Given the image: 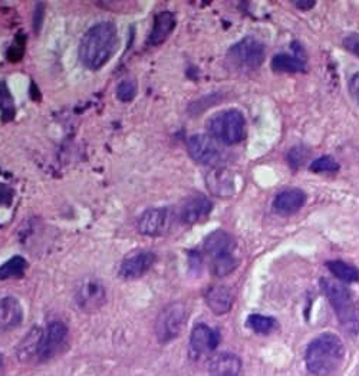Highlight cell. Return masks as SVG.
Masks as SVG:
<instances>
[{"label":"cell","mask_w":359,"mask_h":376,"mask_svg":"<svg viewBox=\"0 0 359 376\" xmlns=\"http://www.w3.org/2000/svg\"><path fill=\"white\" fill-rule=\"evenodd\" d=\"M118 47V31L112 22L92 27L80 45V59L91 70H98L112 58Z\"/></svg>","instance_id":"6da1fadb"},{"label":"cell","mask_w":359,"mask_h":376,"mask_svg":"<svg viewBox=\"0 0 359 376\" xmlns=\"http://www.w3.org/2000/svg\"><path fill=\"white\" fill-rule=\"evenodd\" d=\"M345 359V346L333 333H323L314 339L306 349L305 362L315 376H328L335 373Z\"/></svg>","instance_id":"7a4b0ae2"},{"label":"cell","mask_w":359,"mask_h":376,"mask_svg":"<svg viewBox=\"0 0 359 376\" xmlns=\"http://www.w3.org/2000/svg\"><path fill=\"white\" fill-rule=\"evenodd\" d=\"M321 289L328 297L333 310H335L342 328L348 333L356 335L359 332V320L351 292L342 283L326 278L321 279Z\"/></svg>","instance_id":"3957f363"},{"label":"cell","mask_w":359,"mask_h":376,"mask_svg":"<svg viewBox=\"0 0 359 376\" xmlns=\"http://www.w3.org/2000/svg\"><path fill=\"white\" fill-rule=\"evenodd\" d=\"M265 58H266L265 45L259 39L247 36L228 49L226 61L227 65L232 69L247 72L262 66Z\"/></svg>","instance_id":"277c9868"},{"label":"cell","mask_w":359,"mask_h":376,"mask_svg":"<svg viewBox=\"0 0 359 376\" xmlns=\"http://www.w3.org/2000/svg\"><path fill=\"white\" fill-rule=\"evenodd\" d=\"M210 135L224 144L235 145L246 137V121L240 111L226 110L216 114L209 122Z\"/></svg>","instance_id":"5b68a950"},{"label":"cell","mask_w":359,"mask_h":376,"mask_svg":"<svg viewBox=\"0 0 359 376\" xmlns=\"http://www.w3.org/2000/svg\"><path fill=\"white\" fill-rule=\"evenodd\" d=\"M187 322V310L183 303H171L161 310L156 322V333L161 343L171 342L183 332Z\"/></svg>","instance_id":"8992f818"},{"label":"cell","mask_w":359,"mask_h":376,"mask_svg":"<svg viewBox=\"0 0 359 376\" xmlns=\"http://www.w3.org/2000/svg\"><path fill=\"white\" fill-rule=\"evenodd\" d=\"M66 339H68V328L65 323L59 320L47 323L46 328L42 329L39 362H46L57 356L64 349Z\"/></svg>","instance_id":"52a82bcc"},{"label":"cell","mask_w":359,"mask_h":376,"mask_svg":"<svg viewBox=\"0 0 359 376\" xmlns=\"http://www.w3.org/2000/svg\"><path fill=\"white\" fill-rule=\"evenodd\" d=\"M75 299L81 310L92 313L105 305L107 290L98 279L87 278L80 283L78 289H76Z\"/></svg>","instance_id":"ba28073f"},{"label":"cell","mask_w":359,"mask_h":376,"mask_svg":"<svg viewBox=\"0 0 359 376\" xmlns=\"http://www.w3.org/2000/svg\"><path fill=\"white\" fill-rule=\"evenodd\" d=\"M220 343V335L210 326L198 323L196 324L190 336V355L193 359H200L212 354Z\"/></svg>","instance_id":"9c48e42d"},{"label":"cell","mask_w":359,"mask_h":376,"mask_svg":"<svg viewBox=\"0 0 359 376\" xmlns=\"http://www.w3.org/2000/svg\"><path fill=\"white\" fill-rule=\"evenodd\" d=\"M189 153L194 161L206 165H214L221 160V151L212 135L197 134L193 135L189 142Z\"/></svg>","instance_id":"30bf717a"},{"label":"cell","mask_w":359,"mask_h":376,"mask_svg":"<svg viewBox=\"0 0 359 376\" xmlns=\"http://www.w3.org/2000/svg\"><path fill=\"white\" fill-rule=\"evenodd\" d=\"M171 225V211L170 209L160 207V209H149L145 210L138 221L137 229L144 236H163L168 232Z\"/></svg>","instance_id":"8fae6325"},{"label":"cell","mask_w":359,"mask_h":376,"mask_svg":"<svg viewBox=\"0 0 359 376\" xmlns=\"http://www.w3.org/2000/svg\"><path fill=\"white\" fill-rule=\"evenodd\" d=\"M212 211L210 200L203 195L196 194L186 200L184 204L180 209V220L186 224H196L203 221Z\"/></svg>","instance_id":"7c38bea8"},{"label":"cell","mask_w":359,"mask_h":376,"mask_svg":"<svg viewBox=\"0 0 359 376\" xmlns=\"http://www.w3.org/2000/svg\"><path fill=\"white\" fill-rule=\"evenodd\" d=\"M154 262H156V256L151 252H140L133 255L122 262L119 267V276L125 280L138 279L152 267Z\"/></svg>","instance_id":"4fadbf2b"},{"label":"cell","mask_w":359,"mask_h":376,"mask_svg":"<svg viewBox=\"0 0 359 376\" xmlns=\"http://www.w3.org/2000/svg\"><path fill=\"white\" fill-rule=\"evenodd\" d=\"M206 184L209 190L217 197H232L235 194V177L226 168H213L206 175Z\"/></svg>","instance_id":"5bb4252c"},{"label":"cell","mask_w":359,"mask_h":376,"mask_svg":"<svg viewBox=\"0 0 359 376\" xmlns=\"http://www.w3.org/2000/svg\"><path fill=\"white\" fill-rule=\"evenodd\" d=\"M295 55L279 54L272 59V69L274 72H285V73H299L306 70V58L303 54V47L298 42L292 43Z\"/></svg>","instance_id":"9a60e30c"},{"label":"cell","mask_w":359,"mask_h":376,"mask_svg":"<svg viewBox=\"0 0 359 376\" xmlns=\"http://www.w3.org/2000/svg\"><path fill=\"white\" fill-rule=\"evenodd\" d=\"M306 203V194L300 188H286L280 191L274 202H273V210L279 214H293L298 210H300Z\"/></svg>","instance_id":"2e32d148"},{"label":"cell","mask_w":359,"mask_h":376,"mask_svg":"<svg viewBox=\"0 0 359 376\" xmlns=\"http://www.w3.org/2000/svg\"><path fill=\"white\" fill-rule=\"evenodd\" d=\"M23 309L15 297L0 299V331H12L22 323Z\"/></svg>","instance_id":"e0dca14e"},{"label":"cell","mask_w":359,"mask_h":376,"mask_svg":"<svg viewBox=\"0 0 359 376\" xmlns=\"http://www.w3.org/2000/svg\"><path fill=\"white\" fill-rule=\"evenodd\" d=\"M210 376H242V361L228 352L214 355L209 363Z\"/></svg>","instance_id":"ac0fdd59"},{"label":"cell","mask_w":359,"mask_h":376,"mask_svg":"<svg viewBox=\"0 0 359 376\" xmlns=\"http://www.w3.org/2000/svg\"><path fill=\"white\" fill-rule=\"evenodd\" d=\"M235 247V240L227 232L216 230L204 240V253L210 256V259H216L223 255L232 253Z\"/></svg>","instance_id":"d6986e66"},{"label":"cell","mask_w":359,"mask_h":376,"mask_svg":"<svg viewBox=\"0 0 359 376\" xmlns=\"http://www.w3.org/2000/svg\"><path fill=\"white\" fill-rule=\"evenodd\" d=\"M175 16L171 12H161L159 15H156L154 17V24H152V31L149 33L148 42L149 45H161L163 42H166L168 39V36L173 33V31L175 29Z\"/></svg>","instance_id":"ffe728a7"},{"label":"cell","mask_w":359,"mask_h":376,"mask_svg":"<svg viewBox=\"0 0 359 376\" xmlns=\"http://www.w3.org/2000/svg\"><path fill=\"white\" fill-rule=\"evenodd\" d=\"M206 302L214 315H226L233 306V293L226 286H213L206 293Z\"/></svg>","instance_id":"44dd1931"},{"label":"cell","mask_w":359,"mask_h":376,"mask_svg":"<svg viewBox=\"0 0 359 376\" xmlns=\"http://www.w3.org/2000/svg\"><path fill=\"white\" fill-rule=\"evenodd\" d=\"M41 338L42 329L34 328L27 336L23 338L20 345L17 346V356L22 362L39 361V350H41Z\"/></svg>","instance_id":"7402d4cb"},{"label":"cell","mask_w":359,"mask_h":376,"mask_svg":"<svg viewBox=\"0 0 359 376\" xmlns=\"http://www.w3.org/2000/svg\"><path fill=\"white\" fill-rule=\"evenodd\" d=\"M326 267L337 279L345 283H353L359 280V270L355 266L348 264L342 260H330L326 263Z\"/></svg>","instance_id":"603a6c76"},{"label":"cell","mask_w":359,"mask_h":376,"mask_svg":"<svg viewBox=\"0 0 359 376\" xmlns=\"http://www.w3.org/2000/svg\"><path fill=\"white\" fill-rule=\"evenodd\" d=\"M28 269V262L22 256H15L0 266V280L22 278Z\"/></svg>","instance_id":"cb8c5ba5"},{"label":"cell","mask_w":359,"mask_h":376,"mask_svg":"<svg viewBox=\"0 0 359 376\" xmlns=\"http://www.w3.org/2000/svg\"><path fill=\"white\" fill-rule=\"evenodd\" d=\"M239 266V260L232 255H223L212 260V271L217 278H224V276L233 273Z\"/></svg>","instance_id":"d4e9b609"},{"label":"cell","mask_w":359,"mask_h":376,"mask_svg":"<svg viewBox=\"0 0 359 376\" xmlns=\"http://www.w3.org/2000/svg\"><path fill=\"white\" fill-rule=\"evenodd\" d=\"M246 324H247V328H250L253 332L266 335V333H270L272 331L276 329L277 322H276L273 317H270V316L250 315V316L247 317Z\"/></svg>","instance_id":"484cf974"},{"label":"cell","mask_w":359,"mask_h":376,"mask_svg":"<svg viewBox=\"0 0 359 376\" xmlns=\"http://www.w3.org/2000/svg\"><path fill=\"white\" fill-rule=\"evenodd\" d=\"M137 95V85L134 81L125 80L117 88V98L122 103H131Z\"/></svg>","instance_id":"4316f807"},{"label":"cell","mask_w":359,"mask_h":376,"mask_svg":"<svg viewBox=\"0 0 359 376\" xmlns=\"http://www.w3.org/2000/svg\"><path fill=\"white\" fill-rule=\"evenodd\" d=\"M309 170L314 171V172H337L339 170V164L335 160H333L332 157L325 156V157H321V158L315 160L311 164Z\"/></svg>","instance_id":"83f0119b"},{"label":"cell","mask_w":359,"mask_h":376,"mask_svg":"<svg viewBox=\"0 0 359 376\" xmlns=\"http://www.w3.org/2000/svg\"><path fill=\"white\" fill-rule=\"evenodd\" d=\"M307 156H309V153H307V149L305 146L302 145L293 146L288 153V163L292 168H299L305 164V161L307 160Z\"/></svg>","instance_id":"f1b7e54d"},{"label":"cell","mask_w":359,"mask_h":376,"mask_svg":"<svg viewBox=\"0 0 359 376\" xmlns=\"http://www.w3.org/2000/svg\"><path fill=\"white\" fill-rule=\"evenodd\" d=\"M0 110H3L8 115L13 112V98L5 82H0Z\"/></svg>","instance_id":"f546056e"},{"label":"cell","mask_w":359,"mask_h":376,"mask_svg":"<svg viewBox=\"0 0 359 376\" xmlns=\"http://www.w3.org/2000/svg\"><path fill=\"white\" fill-rule=\"evenodd\" d=\"M342 43L348 52H351L359 58V33H352V35L346 36Z\"/></svg>","instance_id":"4dcf8cb0"},{"label":"cell","mask_w":359,"mask_h":376,"mask_svg":"<svg viewBox=\"0 0 359 376\" xmlns=\"http://www.w3.org/2000/svg\"><path fill=\"white\" fill-rule=\"evenodd\" d=\"M13 197H15L13 190L9 186L0 183V206H10L13 202Z\"/></svg>","instance_id":"1f68e13d"},{"label":"cell","mask_w":359,"mask_h":376,"mask_svg":"<svg viewBox=\"0 0 359 376\" xmlns=\"http://www.w3.org/2000/svg\"><path fill=\"white\" fill-rule=\"evenodd\" d=\"M349 92L353 98V101L359 105V72L355 73L349 81Z\"/></svg>","instance_id":"d6a6232c"},{"label":"cell","mask_w":359,"mask_h":376,"mask_svg":"<svg viewBox=\"0 0 359 376\" xmlns=\"http://www.w3.org/2000/svg\"><path fill=\"white\" fill-rule=\"evenodd\" d=\"M295 6L300 10H309L315 6V0H298V2H293Z\"/></svg>","instance_id":"836d02e7"},{"label":"cell","mask_w":359,"mask_h":376,"mask_svg":"<svg viewBox=\"0 0 359 376\" xmlns=\"http://www.w3.org/2000/svg\"><path fill=\"white\" fill-rule=\"evenodd\" d=\"M0 366H2V356H0Z\"/></svg>","instance_id":"e575fe53"}]
</instances>
